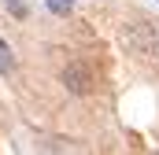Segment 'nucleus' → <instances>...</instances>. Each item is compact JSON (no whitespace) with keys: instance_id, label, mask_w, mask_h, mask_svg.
Instances as JSON below:
<instances>
[{"instance_id":"nucleus-1","label":"nucleus","mask_w":159,"mask_h":155,"mask_svg":"<svg viewBox=\"0 0 159 155\" xmlns=\"http://www.w3.org/2000/svg\"><path fill=\"white\" fill-rule=\"evenodd\" d=\"M126 41H129L133 52H141V55H148V59H156V55H159V26H156V22H148V19L129 22Z\"/></svg>"},{"instance_id":"nucleus-2","label":"nucleus","mask_w":159,"mask_h":155,"mask_svg":"<svg viewBox=\"0 0 159 155\" xmlns=\"http://www.w3.org/2000/svg\"><path fill=\"white\" fill-rule=\"evenodd\" d=\"M63 85H67V92H74V96H89V92H93V74H89V67L70 63V67L63 70Z\"/></svg>"},{"instance_id":"nucleus-3","label":"nucleus","mask_w":159,"mask_h":155,"mask_svg":"<svg viewBox=\"0 0 159 155\" xmlns=\"http://www.w3.org/2000/svg\"><path fill=\"white\" fill-rule=\"evenodd\" d=\"M11 70H15V55H11L7 41L0 37V74H11Z\"/></svg>"},{"instance_id":"nucleus-4","label":"nucleus","mask_w":159,"mask_h":155,"mask_svg":"<svg viewBox=\"0 0 159 155\" xmlns=\"http://www.w3.org/2000/svg\"><path fill=\"white\" fill-rule=\"evenodd\" d=\"M44 7H48L52 15H70V11H74V0H44Z\"/></svg>"},{"instance_id":"nucleus-5","label":"nucleus","mask_w":159,"mask_h":155,"mask_svg":"<svg viewBox=\"0 0 159 155\" xmlns=\"http://www.w3.org/2000/svg\"><path fill=\"white\" fill-rule=\"evenodd\" d=\"M7 7H11V15H15V19H22V15L30 11V4H26V0H7Z\"/></svg>"}]
</instances>
